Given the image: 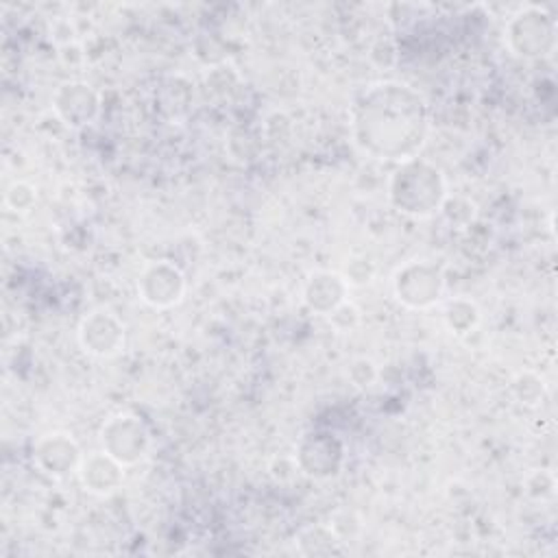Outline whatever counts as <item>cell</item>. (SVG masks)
Listing matches in <instances>:
<instances>
[{
    "label": "cell",
    "instance_id": "cell-2",
    "mask_svg": "<svg viewBox=\"0 0 558 558\" xmlns=\"http://www.w3.org/2000/svg\"><path fill=\"white\" fill-rule=\"evenodd\" d=\"M445 181L442 174L427 161L410 159L392 177L390 201L401 214L410 216H432L445 203Z\"/></svg>",
    "mask_w": 558,
    "mask_h": 558
},
{
    "label": "cell",
    "instance_id": "cell-11",
    "mask_svg": "<svg viewBox=\"0 0 558 558\" xmlns=\"http://www.w3.org/2000/svg\"><path fill=\"white\" fill-rule=\"evenodd\" d=\"M545 17L547 15H541V11H525L510 22V28L527 33L525 37H519L521 41L510 39V44H514L512 50L517 54H523V57L549 54V50L554 48V24L551 20H545Z\"/></svg>",
    "mask_w": 558,
    "mask_h": 558
},
{
    "label": "cell",
    "instance_id": "cell-13",
    "mask_svg": "<svg viewBox=\"0 0 558 558\" xmlns=\"http://www.w3.org/2000/svg\"><path fill=\"white\" fill-rule=\"evenodd\" d=\"M445 320L456 333L469 331L477 323V307L466 299H456L445 310Z\"/></svg>",
    "mask_w": 558,
    "mask_h": 558
},
{
    "label": "cell",
    "instance_id": "cell-14",
    "mask_svg": "<svg viewBox=\"0 0 558 558\" xmlns=\"http://www.w3.org/2000/svg\"><path fill=\"white\" fill-rule=\"evenodd\" d=\"M35 203V192L26 183H13L7 190V205L13 211H28V207Z\"/></svg>",
    "mask_w": 558,
    "mask_h": 558
},
{
    "label": "cell",
    "instance_id": "cell-10",
    "mask_svg": "<svg viewBox=\"0 0 558 558\" xmlns=\"http://www.w3.org/2000/svg\"><path fill=\"white\" fill-rule=\"evenodd\" d=\"M78 477L85 490L94 495H111L120 488L124 477V466L111 458L107 451H94L81 460Z\"/></svg>",
    "mask_w": 558,
    "mask_h": 558
},
{
    "label": "cell",
    "instance_id": "cell-3",
    "mask_svg": "<svg viewBox=\"0 0 558 558\" xmlns=\"http://www.w3.org/2000/svg\"><path fill=\"white\" fill-rule=\"evenodd\" d=\"M102 451L116 458L122 466H131L146 458L150 447V434L146 425L129 412L113 414L100 429Z\"/></svg>",
    "mask_w": 558,
    "mask_h": 558
},
{
    "label": "cell",
    "instance_id": "cell-5",
    "mask_svg": "<svg viewBox=\"0 0 558 558\" xmlns=\"http://www.w3.org/2000/svg\"><path fill=\"white\" fill-rule=\"evenodd\" d=\"M137 292L150 307H172L185 294V277L179 266L168 259L150 262L140 275Z\"/></svg>",
    "mask_w": 558,
    "mask_h": 558
},
{
    "label": "cell",
    "instance_id": "cell-7",
    "mask_svg": "<svg viewBox=\"0 0 558 558\" xmlns=\"http://www.w3.org/2000/svg\"><path fill=\"white\" fill-rule=\"evenodd\" d=\"M81 460L83 456L76 440L61 432L41 436L33 449V462L37 469L52 477H65L72 471H78Z\"/></svg>",
    "mask_w": 558,
    "mask_h": 558
},
{
    "label": "cell",
    "instance_id": "cell-8",
    "mask_svg": "<svg viewBox=\"0 0 558 558\" xmlns=\"http://www.w3.org/2000/svg\"><path fill=\"white\" fill-rule=\"evenodd\" d=\"M342 447L325 434H312L305 438L296 453V466L312 477H331L340 471Z\"/></svg>",
    "mask_w": 558,
    "mask_h": 558
},
{
    "label": "cell",
    "instance_id": "cell-1",
    "mask_svg": "<svg viewBox=\"0 0 558 558\" xmlns=\"http://www.w3.org/2000/svg\"><path fill=\"white\" fill-rule=\"evenodd\" d=\"M355 142L377 159L410 161L425 144L427 107L405 85H373L355 107Z\"/></svg>",
    "mask_w": 558,
    "mask_h": 558
},
{
    "label": "cell",
    "instance_id": "cell-12",
    "mask_svg": "<svg viewBox=\"0 0 558 558\" xmlns=\"http://www.w3.org/2000/svg\"><path fill=\"white\" fill-rule=\"evenodd\" d=\"M303 299L314 312L331 314L347 299V279L338 272L318 270L307 279Z\"/></svg>",
    "mask_w": 558,
    "mask_h": 558
},
{
    "label": "cell",
    "instance_id": "cell-4",
    "mask_svg": "<svg viewBox=\"0 0 558 558\" xmlns=\"http://www.w3.org/2000/svg\"><path fill=\"white\" fill-rule=\"evenodd\" d=\"M392 286L399 303L412 310H425L440 299L445 279L440 270L429 262H408L395 272Z\"/></svg>",
    "mask_w": 558,
    "mask_h": 558
},
{
    "label": "cell",
    "instance_id": "cell-9",
    "mask_svg": "<svg viewBox=\"0 0 558 558\" xmlns=\"http://www.w3.org/2000/svg\"><path fill=\"white\" fill-rule=\"evenodd\" d=\"M54 109L68 126H85L98 116V96L85 83H65L54 94Z\"/></svg>",
    "mask_w": 558,
    "mask_h": 558
},
{
    "label": "cell",
    "instance_id": "cell-6",
    "mask_svg": "<svg viewBox=\"0 0 558 558\" xmlns=\"http://www.w3.org/2000/svg\"><path fill=\"white\" fill-rule=\"evenodd\" d=\"M78 342L92 355L111 357L124 344V327L109 310H94L78 325Z\"/></svg>",
    "mask_w": 558,
    "mask_h": 558
}]
</instances>
